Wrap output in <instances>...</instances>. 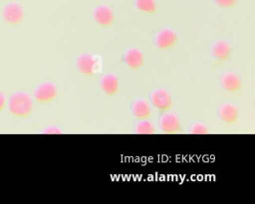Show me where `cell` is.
<instances>
[{"label":"cell","instance_id":"277c9868","mask_svg":"<svg viewBox=\"0 0 255 204\" xmlns=\"http://www.w3.org/2000/svg\"><path fill=\"white\" fill-rule=\"evenodd\" d=\"M95 21L102 27H108L114 22V15L107 6H99L94 11Z\"/></svg>","mask_w":255,"mask_h":204},{"label":"cell","instance_id":"ac0fdd59","mask_svg":"<svg viewBox=\"0 0 255 204\" xmlns=\"http://www.w3.org/2000/svg\"><path fill=\"white\" fill-rule=\"evenodd\" d=\"M214 2L222 8H230L234 6V4L236 3V0H214Z\"/></svg>","mask_w":255,"mask_h":204},{"label":"cell","instance_id":"7a4b0ae2","mask_svg":"<svg viewBox=\"0 0 255 204\" xmlns=\"http://www.w3.org/2000/svg\"><path fill=\"white\" fill-rule=\"evenodd\" d=\"M2 16L8 24L17 25L23 20V8L16 2L7 3L2 10Z\"/></svg>","mask_w":255,"mask_h":204},{"label":"cell","instance_id":"ffe728a7","mask_svg":"<svg viewBox=\"0 0 255 204\" xmlns=\"http://www.w3.org/2000/svg\"><path fill=\"white\" fill-rule=\"evenodd\" d=\"M5 102H6V98H5V95L0 91V110H2V108L4 107L5 105Z\"/></svg>","mask_w":255,"mask_h":204},{"label":"cell","instance_id":"52a82bcc","mask_svg":"<svg viewBox=\"0 0 255 204\" xmlns=\"http://www.w3.org/2000/svg\"><path fill=\"white\" fill-rule=\"evenodd\" d=\"M176 42V34L168 29H164L157 34L156 46L161 50L170 49Z\"/></svg>","mask_w":255,"mask_h":204},{"label":"cell","instance_id":"6da1fadb","mask_svg":"<svg viewBox=\"0 0 255 204\" xmlns=\"http://www.w3.org/2000/svg\"><path fill=\"white\" fill-rule=\"evenodd\" d=\"M33 107L30 96L24 92H16L9 98L8 108L9 111L19 117H24L30 114Z\"/></svg>","mask_w":255,"mask_h":204},{"label":"cell","instance_id":"ba28073f","mask_svg":"<svg viewBox=\"0 0 255 204\" xmlns=\"http://www.w3.org/2000/svg\"><path fill=\"white\" fill-rule=\"evenodd\" d=\"M160 128L165 133H175L180 129L179 119L172 113L164 114L160 119Z\"/></svg>","mask_w":255,"mask_h":204},{"label":"cell","instance_id":"2e32d148","mask_svg":"<svg viewBox=\"0 0 255 204\" xmlns=\"http://www.w3.org/2000/svg\"><path fill=\"white\" fill-rule=\"evenodd\" d=\"M135 132L139 134H150L154 132V127L149 121H140L135 126Z\"/></svg>","mask_w":255,"mask_h":204},{"label":"cell","instance_id":"3957f363","mask_svg":"<svg viewBox=\"0 0 255 204\" xmlns=\"http://www.w3.org/2000/svg\"><path fill=\"white\" fill-rule=\"evenodd\" d=\"M57 96V89L51 83H43L34 92V98L39 102H49Z\"/></svg>","mask_w":255,"mask_h":204},{"label":"cell","instance_id":"9a60e30c","mask_svg":"<svg viewBox=\"0 0 255 204\" xmlns=\"http://www.w3.org/2000/svg\"><path fill=\"white\" fill-rule=\"evenodd\" d=\"M136 8L145 13H154L156 10V4L154 0H135Z\"/></svg>","mask_w":255,"mask_h":204},{"label":"cell","instance_id":"5b68a950","mask_svg":"<svg viewBox=\"0 0 255 204\" xmlns=\"http://www.w3.org/2000/svg\"><path fill=\"white\" fill-rule=\"evenodd\" d=\"M77 68L83 75L92 76L97 69V62L91 55H82L77 61Z\"/></svg>","mask_w":255,"mask_h":204},{"label":"cell","instance_id":"e0dca14e","mask_svg":"<svg viewBox=\"0 0 255 204\" xmlns=\"http://www.w3.org/2000/svg\"><path fill=\"white\" fill-rule=\"evenodd\" d=\"M190 133L194 134H203L207 133V128L201 123H195L191 128H190Z\"/></svg>","mask_w":255,"mask_h":204},{"label":"cell","instance_id":"30bf717a","mask_svg":"<svg viewBox=\"0 0 255 204\" xmlns=\"http://www.w3.org/2000/svg\"><path fill=\"white\" fill-rule=\"evenodd\" d=\"M125 60H126L127 65L129 68L133 69V70L139 69L142 66V64H143V56H142V54L138 50H135V49L129 50L126 54Z\"/></svg>","mask_w":255,"mask_h":204},{"label":"cell","instance_id":"9c48e42d","mask_svg":"<svg viewBox=\"0 0 255 204\" xmlns=\"http://www.w3.org/2000/svg\"><path fill=\"white\" fill-rule=\"evenodd\" d=\"M212 55L218 61H226L231 55V47L224 41H218L212 47Z\"/></svg>","mask_w":255,"mask_h":204},{"label":"cell","instance_id":"d6986e66","mask_svg":"<svg viewBox=\"0 0 255 204\" xmlns=\"http://www.w3.org/2000/svg\"><path fill=\"white\" fill-rule=\"evenodd\" d=\"M43 133H61V130L57 127H49V128H46Z\"/></svg>","mask_w":255,"mask_h":204},{"label":"cell","instance_id":"7c38bea8","mask_svg":"<svg viewBox=\"0 0 255 204\" xmlns=\"http://www.w3.org/2000/svg\"><path fill=\"white\" fill-rule=\"evenodd\" d=\"M102 89L108 96H114L119 89V81L114 75H107L102 79Z\"/></svg>","mask_w":255,"mask_h":204},{"label":"cell","instance_id":"8992f818","mask_svg":"<svg viewBox=\"0 0 255 204\" xmlns=\"http://www.w3.org/2000/svg\"><path fill=\"white\" fill-rule=\"evenodd\" d=\"M151 102L159 110H166L171 106L170 96L163 90H156L151 95Z\"/></svg>","mask_w":255,"mask_h":204},{"label":"cell","instance_id":"5bb4252c","mask_svg":"<svg viewBox=\"0 0 255 204\" xmlns=\"http://www.w3.org/2000/svg\"><path fill=\"white\" fill-rule=\"evenodd\" d=\"M132 112L135 117H137L139 119H144L150 115L151 110L145 102L137 101L134 102V104L132 106Z\"/></svg>","mask_w":255,"mask_h":204},{"label":"cell","instance_id":"4fadbf2b","mask_svg":"<svg viewBox=\"0 0 255 204\" xmlns=\"http://www.w3.org/2000/svg\"><path fill=\"white\" fill-rule=\"evenodd\" d=\"M220 117L227 123H233L238 118V111L233 104L226 103L220 108Z\"/></svg>","mask_w":255,"mask_h":204},{"label":"cell","instance_id":"8fae6325","mask_svg":"<svg viewBox=\"0 0 255 204\" xmlns=\"http://www.w3.org/2000/svg\"><path fill=\"white\" fill-rule=\"evenodd\" d=\"M222 87L228 93H235L241 87V80L234 74H226L222 79Z\"/></svg>","mask_w":255,"mask_h":204}]
</instances>
